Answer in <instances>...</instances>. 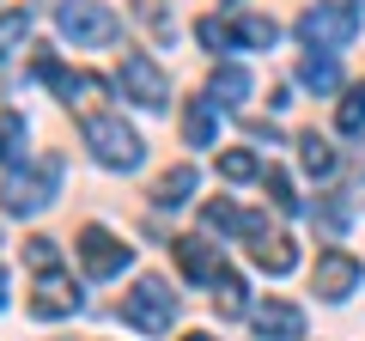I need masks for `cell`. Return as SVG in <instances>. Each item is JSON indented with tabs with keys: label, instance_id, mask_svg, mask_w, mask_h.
Returning a JSON list of instances; mask_svg holds the SVG:
<instances>
[{
	"label": "cell",
	"instance_id": "11",
	"mask_svg": "<svg viewBox=\"0 0 365 341\" xmlns=\"http://www.w3.org/2000/svg\"><path fill=\"white\" fill-rule=\"evenodd\" d=\"M79 311V287L67 275H43L31 292V317H73Z\"/></svg>",
	"mask_w": 365,
	"mask_h": 341
},
{
	"label": "cell",
	"instance_id": "32",
	"mask_svg": "<svg viewBox=\"0 0 365 341\" xmlns=\"http://www.w3.org/2000/svg\"><path fill=\"white\" fill-rule=\"evenodd\" d=\"M359 177H365V146H359Z\"/></svg>",
	"mask_w": 365,
	"mask_h": 341
},
{
	"label": "cell",
	"instance_id": "7",
	"mask_svg": "<svg viewBox=\"0 0 365 341\" xmlns=\"http://www.w3.org/2000/svg\"><path fill=\"white\" fill-rule=\"evenodd\" d=\"M299 37L311 43V49H341V43H353L359 37V13H341V6H323V0H317L311 13L299 19Z\"/></svg>",
	"mask_w": 365,
	"mask_h": 341
},
{
	"label": "cell",
	"instance_id": "17",
	"mask_svg": "<svg viewBox=\"0 0 365 341\" xmlns=\"http://www.w3.org/2000/svg\"><path fill=\"white\" fill-rule=\"evenodd\" d=\"M299 158H304V170H311V177H335V146L323 141V134H299Z\"/></svg>",
	"mask_w": 365,
	"mask_h": 341
},
{
	"label": "cell",
	"instance_id": "15",
	"mask_svg": "<svg viewBox=\"0 0 365 341\" xmlns=\"http://www.w3.org/2000/svg\"><path fill=\"white\" fill-rule=\"evenodd\" d=\"M189 189H195V170L177 165V170H165V177L153 183V201H158V208H182V201H189Z\"/></svg>",
	"mask_w": 365,
	"mask_h": 341
},
{
	"label": "cell",
	"instance_id": "23",
	"mask_svg": "<svg viewBox=\"0 0 365 341\" xmlns=\"http://www.w3.org/2000/svg\"><path fill=\"white\" fill-rule=\"evenodd\" d=\"M335 128H341V134H359V128H365V86H353V92L341 98V110H335Z\"/></svg>",
	"mask_w": 365,
	"mask_h": 341
},
{
	"label": "cell",
	"instance_id": "24",
	"mask_svg": "<svg viewBox=\"0 0 365 341\" xmlns=\"http://www.w3.org/2000/svg\"><path fill=\"white\" fill-rule=\"evenodd\" d=\"M134 13L146 19V31H153L158 43H170V37H177V19H170L165 6H158V0H134Z\"/></svg>",
	"mask_w": 365,
	"mask_h": 341
},
{
	"label": "cell",
	"instance_id": "20",
	"mask_svg": "<svg viewBox=\"0 0 365 341\" xmlns=\"http://www.w3.org/2000/svg\"><path fill=\"white\" fill-rule=\"evenodd\" d=\"M220 177H232V183H250V177H262V158L250 153V146H225V153H220Z\"/></svg>",
	"mask_w": 365,
	"mask_h": 341
},
{
	"label": "cell",
	"instance_id": "22",
	"mask_svg": "<svg viewBox=\"0 0 365 341\" xmlns=\"http://www.w3.org/2000/svg\"><path fill=\"white\" fill-rule=\"evenodd\" d=\"M55 86H61L67 104H91V98H104V79H91V73H61Z\"/></svg>",
	"mask_w": 365,
	"mask_h": 341
},
{
	"label": "cell",
	"instance_id": "21",
	"mask_svg": "<svg viewBox=\"0 0 365 341\" xmlns=\"http://www.w3.org/2000/svg\"><path fill=\"white\" fill-rule=\"evenodd\" d=\"M232 31H237V43H250V49H274V19H262V13H244V19H232Z\"/></svg>",
	"mask_w": 365,
	"mask_h": 341
},
{
	"label": "cell",
	"instance_id": "18",
	"mask_svg": "<svg viewBox=\"0 0 365 341\" xmlns=\"http://www.w3.org/2000/svg\"><path fill=\"white\" fill-rule=\"evenodd\" d=\"M213 311H220V317H244V311H250L244 280H237L232 268H220V280H213Z\"/></svg>",
	"mask_w": 365,
	"mask_h": 341
},
{
	"label": "cell",
	"instance_id": "4",
	"mask_svg": "<svg viewBox=\"0 0 365 341\" xmlns=\"http://www.w3.org/2000/svg\"><path fill=\"white\" fill-rule=\"evenodd\" d=\"M122 317H128L140 335H165V329L177 323V292L158 275H146V280H134V292L122 299Z\"/></svg>",
	"mask_w": 365,
	"mask_h": 341
},
{
	"label": "cell",
	"instance_id": "12",
	"mask_svg": "<svg viewBox=\"0 0 365 341\" xmlns=\"http://www.w3.org/2000/svg\"><path fill=\"white\" fill-rule=\"evenodd\" d=\"M207 92H213V98H207L213 110H237L250 92H256V79H250L237 61H220V67H213V79H207Z\"/></svg>",
	"mask_w": 365,
	"mask_h": 341
},
{
	"label": "cell",
	"instance_id": "2",
	"mask_svg": "<svg viewBox=\"0 0 365 341\" xmlns=\"http://www.w3.org/2000/svg\"><path fill=\"white\" fill-rule=\"evenodd\" d=\"M79 134H86L91 158H98V165H110V170H134V165L146 158L140 134H134V128H128L122 116H104V110H86V122H79Z\"/></svg>",
	"mask_w": 365,
	"mask_h": 341
},
{
	"label": "cell",
	"instance_id": "16",
	"mask_svg": "<svg viewBox=\"0 0 365 341\" xmlns=\"http://www.w3.org/2000/svg\"><path fill=\"white\" fill-rule=\"evenodd\" d=\"M299 79H304V86H311V92H335V86H341V67H335V55H304V61H299Z\"/></svg>",
	"mask_w": 365,
	"mask_h": 341
},
{
	"label": "cell",
	"instance_id": "31",
	"mask_svg": "<svg viewBox=\"0 0 365 341\" xmlns=\"http://www.w3.org/2000/svg\"><path fill=\"white\" fill-rule=\"evenodd\" d=\"M0 305H6V275H0Z\"/></svg>",
	"mask_w": 365,
	"mask_h": 341
},
{
	"label": "cell",
	"instance_id": "8",
	"mask_svg": "<svg viewBox=\"0 0 365 341\" xmlns=\"http://www.w3.org/2000/svg\"><path fill=\"white\" fill-rule=\"evenodd\" d=\"M359 280H365L359 256H347V250H323V256H317V299L341 305V299L359 292Z\"/></svg>",
	"mask_w": 365,
	"mask_h": 341
},
{
	"label": "cell",
	"instance_id": "5",
	"mask_svg": "<svg viewBox=\"0 0 365 341\" xmlns=\"http://www.w3.org/2000/svg\"><path fill=\"white\" fill-rule=\"evenodd\" d=\"M122 98H134L140 110H165V104H170V79H165V67H158L153 55L128 49V55H122Z\"/></svg>",
	"mask_w": 365,
	"mask_h": 341
},
{
	"label": "cell",
	"instance_id": "3",
	"mask_svg": "<svg viewBox=\"0 0 365 341\" xmlns=\"http://www.w3.org/2000/svg\"><path fill=\"white\" fill-rule=\"evenodd\" d=\"M55 25H61V37L73 49H110L122 37V19L110 6H98V0H61L55 6Z\"/></svg>",
	"mask_w": 365,
	"mask_h": 341
},
{
	"label": "cell",
	"instance_id": "29",
	"mask_svg": "<svg viewBox=\"0 0 365 341\" xmlns=\"http://www.w3.org/2000/svg\"><path fill=\"white\" fill-rule=\"evenodd\" d=\"M323 6H341V13H359V0H323Z\"/></svg>",
	"mask_w": 365,
	"mask_h": 341
},
{
	"label": "cell",
	"instance_id": "10",
	"mask_svg": "<svg viewBox=\"0 0 365 341\" xmlns=\"http://www.w3.org/2000/svg\"><path fill=\"white\" fill-rule=\"evenodd\" d=\"M170 250H177V268L189 280H201V287H213V280H220V256H213V244L207 238H170Z\"/></svg>",
	"mask_w": 365,
	"mask_h": 341
},
{
	"label": "cell",
	"instance_id": "6",
	"mask_svg": "<svg viewBox=\"0 0 365 341\" xmlns=\"http://www.w3.org/2000/svg\"><path fill=\"white\" fill-rule=\"evenodd\" d=\"M79 263H86L91 280H110V275H122V268L134 263V250L122 244L116 232H104V225H86V232H79Z\"/></svg>",
	"mask_w": 365,
	"mask_h": 341
},
{
	"label": "cell",
	"instance_id": "25",
	"mask_svg": "<svg viewBox=\"0 0 365 341\" xmlns=\"http://www.w3.org/2000/svg\"><path fill=\"white\" fill-rule=\"evenodd\" d=\"M262 183H268V201L280 213H299V195H292V177H287V170H262Z\"/></svg>",
	"mask_w": 365,
	"mask_h": 341
},
{
	"label": "cell",
	"instance_id": "1",
	"mask_svg": "<svg viewBox=\"0 0 365 341\" xmlns=\"http://www.w3.org/2000/svg\"><path fill=\"white\" fill-rule=\"evenodd\" d=\"M55 189H61V153H37V158H31V170H13V177H6L0 208L19 213V220H31V213H43L55 201Z\"/></svg>",
	"mask_w": 365,
	"mask_h": 341
},
{
	"label": "cell",
	"instance_id": "26",
	"mask_svg": "<svg viewBox=\"0 0 365 341\" xmlns=\"http://www.w3.org/2000/svg\"><path fill=\"white\" fill-rule=\"evenodd\" d=\"M25 37H31V13H6V19H0V61H6Z\"/></svg>",
	"mask_w": 365,
	"mask_h": 341
},
{
	"label": "cell",
	"instance_id": "30",
	"mask_svg": "<svg viewBox=\"0 0 365 341\" xmlns=\"http://www.w3.org/2000/svg\"><path fill=\"white\" fill-rule=\"evenodd\" d=\"M182 341H213V335H201V329H195V335H182Z\"/></svg>",
	"mask_w": 365,
	"mask_h": 341
},
{
	"label": "cell",
	"instance_id": "19",
	"mask_svg": "<svg viewBox=\"0 0 365 341\" xmlns=\"http://www.w3.org/2000/svg\"><path fill=\"white\" fill-rule=\"evenodd\" d=\"M25 116L19 110H0V165H19V153H25Z\"/></svg>",
	"mask_w": 365,
	"mask_h": 341
},
{
	"label": "cell",
	"instance_id": "9",
	"mask_svg": "<svg viewBox=\"0 0 365 341\" xmlns=\"http://www.w3.org/2000/svg\"><path fill=\"white\" fill-rule=\"evenodd\" d=\"M256 335L262 341H304V311L287 305V299H268L256 311Z\"/></svg>",
	"mask_w": 365,
	"mask_h": 341
},
{
	"label": "cell",
	"instance_id": "28",
	"mask_svg": "<svg viewBox=\"0 0 365 341\" xmlns=\"http://www.w3.org/2000/svg\"><path fill=\"white\" fill-rule=\"evenodd\" d=\"M31 263H37L43 275H55V263H61V250H55V238H31Z\"/></svg>",
	"mask_w": 365,
	"mask_h": 341
},
{
	"label": "cell",
	"instance_id": "27",
	"mask_svg": "<svg viewBox=\"0 0 365 341\" xmlns=\"http://www.w3.org/2000/svg\"><path fill=\"white\" fill-rule=\"evenodd\" d=\"M195 37H201V43H207V49H213V55H220V49H232V43H237V31H232V25H225V19H201V25H195Z\"/></svg>",
	"mask_w": 365,
	"mask_h": 341
},
{
	"label": "cell",
	"instance_id": "13",
	"mask_svg": "<svg viewBox=\"0 0 365 341\" xmlns=\"http://www.w3.org/2000/svg\"><path fill=\"white\" fill-rule=\"evenodd\" d=\"M250 263H256L262 275H292V268H299V250H292V238H256V244H250Z\"/></svg>",
	"mask_w": 365,
	"mask_h": 341
},
{
	"label": "cell",
	"instance_id": "14",
	"mask_svg": "<svg viewBox=\"0 0 365 341\" xmlns=\"http://www.w3.org/2000/svg\"><path fill=\"white\" fill-rule=\"evenodd\" d=\"M213 134H220L213 104H207V98H189V104H182V141H189V146H213Z\"/></svg>",
	"mask_w": 365,
	"mask_h": 341
}]
</instances>
